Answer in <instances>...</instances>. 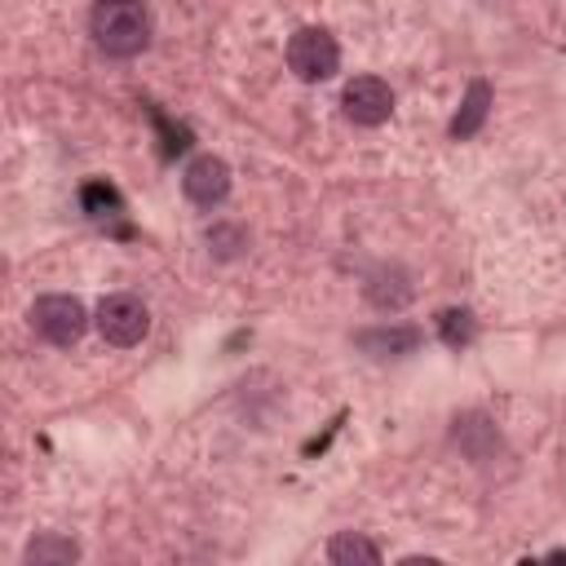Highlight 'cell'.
I'll list each match as a JSON object with an SVG mask.
<instances>
[{
  "label": "cell",
  "mask_w": 566,
  "mask_h": 566,
  "mask_svg": "<svg viewBox=\"0 0 566 566\" xmlns=\"http://www.w3.org/2000/svg\"><path fill=\"white\" fill-rule=\"evenodd\" d=\"M486 115H491V84L486 80H469V88H464V97H460V106H455V115H451V142H469V137H478L482 133V124H486Z\"/></svg>",
  "instance_id": "10"
},
{
  "label": "cell",
  "mask_w": 566,
  "mask_h": 566,
  "mask_svg": "<svg viewBox=\"0 0 566 566\" xmlns=\"http://www.w3.org/2000/svg\"><path fill=\"white\" fill-rule=\"evenodd\" d=\"M354 345L367 358H407V354L420 349V327H411V323H376V327L354 332Z\"/></svg>",
  "instance_id": "9"
},
{
  "label": "cell",
  "mask_w": 566,
  "mask_h": 566,
  "mask_svg": "<svg viewBox=\"0 0 566 566\" xmlns=\"http://www.w3.org/2000/svg\"><path fill=\"white\" fill-rule=\"evenodd\" d=\"M363 296H367L371 310H380V314H398V310L411 305L416 287H411V274H407L402 265H376V270L363 279Z\"/></svg>",
  "instance_id": "8"
},
{
  "label": "cell",
  "mask_w": 566,
  "mask_h": 566,
  "mask_svg": "<svg viewBox=\"0 0 566 566\" xmlns=\"http://www.w3.org/2000/svg\"><path fill=\"white\" fill-rule=\"evenodd\" d=\"M27 323L49 345H75L84 336V327H88V310L75 296H66V292H49V296H40L31 305Z\"/></svg>",
  "instance_id": "3"
},
{
  "label": "cell",
  "mask_w": 566,
  "mask_h": 566,
  "mask_svg": "<svg viewBox=\"0 0 566 566\" xmlns=\"http://www.w3.org/2000/svg\"><path fill=\"white\" fill-rule=\"evenodd\" d=\"M93 323H97V332H102L106 345L128 349V345H142V336L150 332V310H146L137 296L115 292V296H102Z\"/></svg>",
  "instance_id": "4"
},
{
  "label": "cell",
  "mask_w": 566,
  "mask_h": 566,
  "mask_svg": "<svg viewBox=\"0 0 566 566\" xmlns=\"http://www.w3.org/2000/svg\"><path fill=\"white\" fill-rule=\"evenodd\" d=\"M71 562H80V544L62 531H40L22 548V566H71Z\"/></svg>",
  "instance_id": "11"
},
{
  "label": "cell",
  "mask_w": 566,
  "mask_h": 566,
  "mask_svg": "<svg viewBox=\"0 0 566 566\" xmlns=\"http://www.w3.org/2000/svg\"><path fill=\"white\" fill-rule=\"evenodd\" d=\"M181 190L195 208H217L230 195V164L217 155H195L181 172Z\"/></svg>",
  "instance_id": "7"
},
{
  "label": "cell",
  "mask_w": 566,
  "mask_h": 566,
  "mask_svg": "<svg viewBox=\"0 0 566 566\" xmlns=\"http://www.w3.org/2000/svg\"><path fill=\"white\" fill-rule=\"evenodd\" d=\"M327 562L332 566H380V548L358 531H340L327 544Z\"/></svg>",
  "instance_id": "12"
},
{
  "label": "cell",
  "mask_w": 566,
  "mask_h": 566,
  "mask_svg": "<svg viewBox=\"0 0 566 566\" xmlns=\"http://www.w3.org/2000/svg\"><path fill=\"white\" fill-rule=\"evenodd\" d=\"M336 66H340V44H336L332 31H323V27H301V31H292V40H287V71H292L296 80L323 84V80L336 75Z\"/></svg>",
  "instance_id": "2"
},
{
  "label": "cell",
  "mask_w": 566,
  "mask_h": 566,
  "mask_svg": "<svg viewBox=\"0 0 566 566\" xmlns=\"http://www.w3.org/2000/svg\"><path fill=\"white\" fill-rule=\"evenodd\" d=\"M203 243H208V252H212L217 261H234V256H243V248H248V230L234 226V221H217V226L203 234Z\"/></svg>",
  "instance_id": "13"
},
{
  "label": "cell",
  "mask_w": 566,
  "mask_h": 566,
  "mask_svg": "<svg viewBox=\"0 0 566 566\" xmlns=\"http://www.w3.org/2000/svg\"><path fill=\"white\" fill-rule=\"evenodd\" d=\"M340 111L358 128H380L394 115V88L380 75H354L340 93Z\"/></svg>",
  "instance_id": "5"
},
{
  "label": "cell",
  "mask_w": 566,
  "mask_h": 566,
  "mask_svg": "<svg viewBox=\"0 0 566 566\" xmlns=\"http://www.w3.org/2000/svg\"><path fill=\"white\" fill-rule=\"evenodd\" d=\"M438 332H442V340H447L451 349H460V345L473 340V314H469V310H442V314H438Z\"/></svg>",
  "instance_id": "14"
},
{
  "label": "cell",
  "mask_w": 566,
  "mask_h": 566,
  "mask_svg": "<svg viewBox=\"0 0 566 566\" xmlns=\"http://www.w3.org/2000/svg\"><path fill=\"white\" fill-rule=\"evenodd\" d=\"M84 212H88L93 221H106V217L119 212V195H115L106 181H88V186H84Z\"/></svg>",
  "instance_id": "15"
},
{
  "label": "cell",
  "mask_w": 566,
  "mask_h": 566,
  "mask_svg": "<svg viewBox=\"0 0 566 566\" xmlns=\"http://www.w3.org/2000/svg\"><path fill=\"white\" fill-rule=\"evenodd\" d=\"M88 35L106 57H137L150 44V13L137 0H97L88 13Z\"/></svg>",
  "instance_id": "1"
},
{
  "label": "cell",
  "mask_w": 566,
  "mask_h": 566,
  "mask_svg": "<svg viewBox=\"0 0 566 566\" xmlns=\"http://www.w3.org/2000/svg\"><path fill=\"white\" fill-rule=\"evenodd\" d=\"M451 447L469 460V464H491V460H500V451H504V433H500V424L486 416V411H460L455 420H451Z\"/></svg>",
  "instance_id": "6"
}]
</instances>
